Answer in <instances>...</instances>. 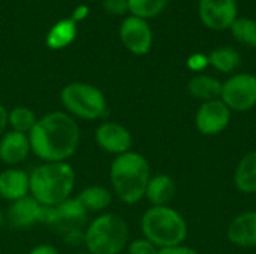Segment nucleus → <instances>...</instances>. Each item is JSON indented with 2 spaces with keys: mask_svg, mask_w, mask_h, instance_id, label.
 I'll list each match as a JSON object with an SVG mask.
<instances>
[{
  "mask_svg": "<svg viewBox=\"0 0 256 254\" xmlns=\"http://www.w3.org/2000/svg\"><path fill=\"white\" fill-rule=\"evenodd\" d=\"M28 141L32 153L42 162H68L78 150L81 130L72 115L52 111L38 118Z\"/></svg>",
  "mask_w": 256,
  "mask_h": 254,
  "instance_id": "nucleus-1",
  "label": "nucleus"
},
{
  "mask_svg": "<svg viewBox=\"0 0 256 254\" xmlns=\"http://www.w3.org/2000/svg\"><path fill=\"white\" fill-rule=\"evenodd\" d=\"M150 178V163L140 153L128 151L124 154L116 156L111 162V192L128 205H135L146 198Z\"/></svg>",
  "mask_w": 256,
  "mask_h": 254,
  "instance_id": "nucleus-2",
  "label": "nucleus"
},
{
  "mask_svg": "<svg viewBox=\"0 0 256 254\" xmlns=\"http://www.w3.org/2000/svg\"><path fill=\"white\" fill-rule=\"evenodd\" d=\"M75 171L68 162H42L30 174V196L44 207H54L70 198Z\"/></svg>",
  "mask_w": 256,
  "mask_h": 254,
  "instance_id": "nucleus-3",
  "label": "nucleus"
},
{
  "mask_svg": "<svg viewBox=\"0 0 256 254\" xmlns=\"http://www.w3.org/2000/svg\"><path fill=\"white\" fill-rule=\"evenodd\" d=\"M141 231L146 240L158 249L180 246L188 238V223L174 208L150 207L141 219Z\"/></svg>",
  "mask_w": 256,
  "mask_h": 254,
  "instance_id": "nucleus-4",
  "label": "nucleus"
},
{
  "mask_svg": "<svg viewBox=\"0 0 256 254\" xmlns=\"http://www.w3.org/2000/svg\"><path fill=\"white\" fill-rule=\"evenodd\" d=\"M128 241V223L114 213L100 214L84 229V246L90 254H120Z\"/></svg>",
  "mask_w": 256,
  "mask_h": 254,
  "instance_id": "nucleus-5",
  "label": "nucleus"
},
{
  "mask_svg": "<svg viewBox=\"0 0 256 254\" xmlns=\"http://www.w3.org/2000/svg\"><path fill=\"white\" fill-rule=\"evenodd\" d=\"M60 102L64 112L74 118L87 121L100 120L108 112L105 94L87 82H70L64 85L60 91Z\"/></svg>",
  "mask_w": 256,
  "mask_h": 254,
  "instance_id": "nucleus-6",
  "label": "nucleus"
},
{
  "mask_svg": "<svg viewBox=\"0 0 256 254\" xmlns=\"http://www.w3.org/2000/svg\"><path fill=\"white\" fill-rule=\"evenodd\" d=\"M87 214L88 213L76 198H69L58 205L45 208L44 225H46L56 234L64 237L66 234L82 231L84 225L87 223Z\"/></svg>",
  "mask_w": 256,
  "mask_h": 254,
  "instance_id": "nucleus-7",
  "label": "nucleus"
},
{
  "mask_svg": "<svg viewBox=\"0 0 256 254\" xmlns=\"http://www.w3.org/2000/svg\"><path fill=\"white\" fill-rule=\"evenodd\" d=\"M220 100L231 112H246L256 106V76L252 73H234L222 82Z\"/></svg>",
  "mask_w": 256,
  "mask_h": 254,
  "instance_id": "nucleus-8",
  "label": "nucleus"
},
{
  "mask_svg": "<svg viewBox=\"0 0 256 254\" xmlns=\"http://www.w3.org/2000/svg\"><path fill=\"white\" fill-rule=\"evenodd\" d=\"M198 15L210 30H226L238 18L237 0H200Z\"/></svg>",
  "mask_w": 256,
  "mask_h": 254,
  "instance_id": "nucleus-9",
  "label": "nucleus"
},
{
  "mask_svg": "<svg viewBox=\"0 0 256 254\" xmlns=\"http://www.w3.org/2000/svg\"><path fill=\"white\" fill-rule=\"evenodd\" d=\"M231 115V109L220 99L202 102L195 114V126L204 136H216L228 127Z\"/></svg>",
  "mask_w": 256,
  "mask_h": 254,
  "instance_id": "nucleus-10",
  "label": "nucleus"
},
{
  "mask_svg": "<svg viewBox=\"0 0 256 254\" xmlns=\"http://www.w3.org/2000/svg\"><path fill=\"white\" fill-rule=\"evenodd\" d=\"M120 40L124 48L135 55H146L153 45V31L147 19L128 16L120 25Z\"/></svg>",
  "mask_w": 256,
  "mask_h": 254,
  "instance_id": "nucleus-11",
  "label": "nucleus"
},
{
  "mask_svg": "<svg viewBox=\"0 0 256 254\" xmlns=\"http://www.w3.org/2000/svg\"><path fill=\"white\" fill-rule=\"evenodd\" d=\"M45 208L33 196L21 198L15 202H10V207L6 211V223L16 231H27L33 226L44 223Z\"/></svg>",
  "mask_w": 256,
  "mask_h": 254,
  "instance_id": "nucleus-12",
  "label": "nucleus"
},
{
  "mask_svg": "<svg viewBox=\"0 0 256 254\" xmlns=\"http://www.w3.org/2000/svg\"><path fill=\"white\" fill-rule=\"evenodd\" d=\"M94 141L105 153L120 156L130 151L134 138L129 129L116 121H104L94 132Z\"/></svg>",
  "mask_w": 256,
  "mask_h": 254,
  "instance_id": "nucleus-13",
  "label": "nucleus"
},
{
  "mask_svg": "<svg viewBox=\"0 0 256 254\" xmlns=\"http://www.w3.org/2000/svg\"><path fill=\"white\" fill-rule=\"evenodd\" d=\"M226 238L242 249L256 247V211H246L234 217L226 229Z\"/></svg>",
  "mask_w": 256,
  "mask_h": 254,
  "instance_id": "nucleus-14",
  "label": "nucleus"
},
{
  "mask_svg": "<svg viewBox=\"0 0 256 254\" xmlns=\"http://www.w3.org/2000/svg\"><path fill=\"white\" fill-rule=\"evenodd\" d=\"M32 153L28 135L8 130L0 138V160L8 166L22 163Z\"/></svg>",
  "mask_w": 256,
  "mask_h": 254,
  "instance_id": "nucleus-15",
  "label": "nucleus"
},
{
  "mask_svg": "<svg viewBox=\"0 0 256 254\" xmlns=\"http://www.w3.org/2000/svg\"><path fill=\"white\" fill-rule=\"evenodd\" d=\"M30 195V174L22 169L9 168L0 172V198L15 202Z\"/></svg>",
  "mask_w": 256,
  "mask_h": 254,
  "instance_id": "nucleus-16",
  "label": "nucleus"
},
{
  "mask_svg": "<svg viewBox=\"0 0 256 254\" xmlns=\"http://www.w3.org/2000/svg\"><path fill=\"white\" fill-rule=\"evenodd\" d=\"M177 187L174 180L170 175L159 174L150 178L146 190V199L152 204V207H165L176 196Z\"/></svg>",
  "mask_w": 256,
  "mask_h": 254,
  "instance_id": "nucleus-17",
  "label": "nucleus"
},
{
  "mask_svg": "<svg viewBox=\"0 0 256 254\" xmlns=\"http://www.w3.org/2000/svg\"><path fill=\"white\" fill-rule=\"evenodd\" d=\"M234 186L244 195L256 193V150L248 153L238 162L234 172Z\"/></svg>",
  "mask_w": 256,
  "mask_h": 254,
  "instance_id": "nucleus-18",
  "label": "nucleus"
},
{
  "mask_svg": "<svg viewBox=\"0 0 256 254\" xmlns=\"http://www.w3.org/2000/svg\"><path fill=\"white\" fill-rule=\"evenodd\" d=\"M188 91L190 93V96H194L195 99L202 100V102L220 99L222 82L212 75L196 73L189 79Z\"/></svg>",
  "mask_w": 256,
  "mask_h": 254,
  "instance_id": "nucleus-19",
  "label": "nucleus"
},
{
  "mask_svg": "<svg viewBox=\"0 0 256 254\" xmlns=\"http://www.w3.org/2000/svg\"><path fill=\"white\" fill-rule=\"evenodd\" d=\"M75 198L87 213H98L106 210L111 205L112 192L104 186H88L82 189Z\"/></svg>",
  "mask_w": 256,
  "mask_h": 254,
  "instance_id": "nucleus-20",
  "label": "nucleus"
},
{
  "mask_svg": "<svg viewBox=\"0 0 256 254\" xmlns=\"http://www.w3.org/2000/svg\"><path fill=\"white\" fill-rule=\"evenodd\" d=\"M76 37V22L72 18H64L54 24L46 34V46L51 49H63Z\"/></svg>",
  "mask_w": 256,
  "mask_h": 254,
  "instance_id": "nucleus-21",
  "label": "nucleus"
},
{
  "mask_svg": "<svg viewBox=\"0 0 256 254\" xmlns=\"http://www.w3.org/2000/svg\"><path fill=\"white\" fill-rule=\"evenodd\" d=\"M208 63L220 73H232L242 63L240 52L232 46H218L208 55Z\"/></svg>",
  "mask_w": 256,
  "mask_h": 254,
  "instance_id": "nucleus-22",
  "label": "nucleus"
},
{
  "mask_svg": "<svg viewBox=\"0 0 256 254\" xmlns=\"http://www.w3.org/2000/svg\"><path fill=\"white\" fill-rule=\"evenodd\" d=\"M38 121L36 114L27 106H15L8 112V126L10 130L28 135Z\"/></svg>",
  "mask_w": 256,
  "mask_h": 254,
  "instance_id": "nucleus-23",
  "label": "nucleus"
},
{
  "mask_svg": "<svg viewBox=\"0 0 256 254\" xmlns=\"http://www.w3.org/2000/svg\"><path fill=\"white\" fill-rule=\"evenodd\" d=\"M230 30L237 42L249 48H256V19L249 16H238Z\"/></svg>",
  "mask_w": 256,
  "mask_h": 254,
  "instance_id": "nucleus-24",
  "label": "nucleus"
},
{
  "mask_svg": "<svg viewBox=\"0 0 256 254\" xmlns=\"http://www.w3.org/2000/svg\"><path fill=\"white\" fill-rule=\"evenodd\" d=\"M170 0H128L129 12L134 16L150 19L158 16L168 4Z\"/></svg>",
  "mask_w": 256,
  "mask_h": 254,
  "instance_id": "nucleus-25",
  "label": "nucleus"
},
{
  "mask_svg": "<svg viewBox=\"0 0 256 254\" xmlns=\"http://www.w3.org/2000/svg\"><path fill=\"white\" fill-rule=\"evenodd\" d=\"M159 249L146 238H136L128 244V254H158Z\"/></svg>",
  "mask_w": 256,
  "mask_h": 254,
  "instance_id": "nucleus-26",
  "label": "nucleus"
},
{
  "mask_svg": "<svg viewBox=\"0 0 256 254\" xmlns=\"http://www.w3.org/2000/svg\"><path fill=\"white\" fill-rule=\"evenodd\" d=\"M102 7L106 13L118 16L123 15L129 10V4L128 0H104L102 1Z\"/></svg>",
  "mask_w": 256,
  "mask_h": 254,
  "instance_id": "nucleus-27",
  "label": "nucleus"
},
{
  "mask_svg": "<svg viewBox=\"0 0 256 254\" xmlns=\"http://www.w3.org/2000/svg\"><path fill=\"white\" fill-rule=\"evenodd\" d=\"M208 64H210L208 63V55L201 54V52H195L188 58V66L194 72H202Z\"/></svg>",
  "mask_w": 256,
  "mask_h": 254,
  "instance_id": "nucleus-28",
  "label": "nucleus"
},
{
  "mask_svg": "<svg viewBox=\"0 0 256 254\" xmlns=\"http://www.w3.org/2000/svg\"><path fill=\"white\" fill-rule=\"evenodd\" d=\"M158 254H200L196 250L188 246H174V247H166V249H159Z\"/></svg>",
  "mask_w": 256,
  "mask_h": 254,
  "instance_id": "nucleus-29",
  "label": "nucleus"
},
{
  "mask_svg": "<svg viewBox=\"0 0 256 254\" xmlns=\"http://www.w3.org/2000/svg\"><path fill=\"white\" fill-rule=\"evenodd\" d=\"M63 240H64V244H68V246H72V247L81 246V244H84V229L66 234L63 237Z\"/></svg>",
  "mask_w": 256,
  "mask_h": 254,
  "instance_id": "nucleus-30",
  "label": "nucleus"
},
{
  "mask_svg": "<svg viewBox=\"0 0 256 254\" xmlns=\"http://www.w3.org/2000/svg\"><path fill=\"white\" fill-rule=\"evenodd\" d=\"M28 254H60L58 250L54 247V246H50V244H39L36 247H33Z\"/></svg>",
  "mask_w": 256,
  "mask_h": 254,
  "instance_id": "nucleus-31",
  "label": "nucleus"
},
{
  "mask_svg": "<svg viewBox=\"0 0 256 254\" xmlns=\"http://www.w3.org/2000/svg\"><path fill=\"white\" fill-rule=\"evenodd\" d=\"M87 15H88V6H87V4H80V6L74 10V13H72V19H74L75 22H78V21L84 19Z\"/></svg>",
  "mask_w": 256,
  "mask_h": 254,
  "instance_id": "nucleus-32",
  "label": "nucleus"
},
{
  "mask_svg": "<svg viewBox=\"0 0 256 254\" xmlns=\"http://www.w3.org/2000/svg\"><path fill=\"white\" fill-rule=\"evenodd\" d=\"M8 109L0 105V138L6 133V127H8Z\"/></svg>",
  "mask_w": 256,
  "mask_h": 254,
  "instance_id": "nucleus-33",
  "label": "nucleus"
},
{
  "mask_svg": "<svg viewBox=\"0 0 256 254\" xmlns=\"http://www.w3.org/2000/svg\"><path fill=\"white\" fill-rule=\"evenodd\" d=\"M6 225V214H3V211L0 210V228H3Z\"/></svg>",
  "mask_w": 256,
  "mask_h": 254,
  "instance_id": "nucleus-34",
  "label": "nucleus"
}]
</instances>
